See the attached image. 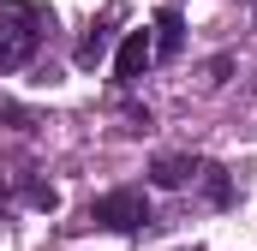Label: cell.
I'll list each match as a JSON object with an SVG mask.
<instances>
[{
	"label": "cell",
	"instance_id": "cell-8",
	"mask_svg": "<svg viewBox=\"0 0 257 251\" xmlns=\"http://www.w3.org/2000/svg\"><path fill=\"white\" fill-rule=\"evenodd\" d=\"M203 174H209V197H215V203H227V180H221V168H203Z\"/></svg>",
	"mask_w": 257,
	"mask_h": 251
},
{
	"label": "cell",
	"instance_id": "cell-6",
	"mask_svg": "<svg viewBox=\"0 0 257 251\" xmlns=\"http://www.w3.org/2000/svg\"><path fill=\"white\" fill-rule=\"evenodd\" d=\"M102 54H108V30H90V36L78 42V66H96Z\"/></svg>",
	"mask_w": 257,
	"mask_h": 251
},
{
	"label": "cell",
	"instance_id": "cell-10",
	"mask_svg": "<svg viewBox=\"0 0 257 251\" xmlns=\"http://www.w3.org/2000/svg\"><path fill=\"white\" fill-rule=\"evenodd\" d=\"M6 197H12V191H6V180H0V209H6Z\"/></svg>",
	"mask_w": 257,
	"mask_h": 251
},
{
	"label": "cell",
	"instance_id": "cell-1",
	"mask_svg": "<svg viewBox=\"0 0 257 251\" xmlns=\"http://www.w3.org/2000/svg\"><path fill=\"white\" fill-rule=\"evenodd\" d=\"M36 48H42V12L30 0H0V72L30 66Z\"/></svg>",
	"mask_w": 257,
	"mask_h": 251
},
{
	"label": "cell",
	"instance_id": "cell-9",
	"mask_svg": "<svg viewBox=\"0 0 257 251\" xmlns=\"http://www.w3.org/2000/svg\"><path fill=\"white\" fill-rule=\"evenodd\" d=\"M0 120H12V126H30V114H24V108H12V102H0Z\"/></svg>",
	"mask_w": 257,
	"mask_h": 251
},
{
	"label": "cell",
	"instance_id": "cell-7",
	"mask_svg": "<svg viewBox=\"0 0 257 251\" xmlns=\"http://www.w3.org/2000/svg\"><path fill=\"white\" fill-rule=\"evenodd\" d=\"M24 203H36V209H54V203H60V191H54V186H42V180H24Z\"/></svg>",
	"mask_w": 257,
	"mask_h": 251
},
{
	"label": "cell",
	"instance_id": "cell-4",
	"mask_svg": "<svg viewBox=\"0 0 257 251\" xmlns=\"http://www.w3.org/2000/svg\"><path fill=\"white\" fill-rule=\"evenodd\" d=\"M150 42H156V54H162V60H174V54L186 48V18H180L174 6H162V12H156V36H150Z\"/></svg>",
	"mask_w": 257,
	"mask_h": 251
},
{
	"label": "cell",
	"instance_id": "cell-3",
	"mask_svg": "<svg viewBox=\"0 0 257 251\" xmlns=\"http://www.w3.org/2000/svg\"><path fill=\"white\" fill-rule=\"evenodd\" d=\"M156 60V42H150V30H132L126 42H120V54H114V72L120 78H144V66Z\"/></svg>",
	"mask_w": 257,
	"mask_h": 251
},
{
	"label": "cell",
	"instance_id": "cell-2",
	"mask_svg": "<svg viewBox=\"0 0 257 251\" xmlns=\"http://www.w3.org/2000/svg\"><path fill=\"white\" fill-rule=\"evenodd\" d=\"M90 221L108 227V233H138L150 221V203H144V191H108V197L90 203Z\"/></svg>",
	"mask_w": 257,
	"mask_h": 251
},
{
	"label": "cell",
	"instance_id": "cell-5",
	"mask_svg": "<svg viewBox=\"0 0 257 251\" xmlns=\"http://www.w3.org/2000/svg\"><path fill=\"white\" fill-rule=\"evenodd\" d=\"M186 180H192V162H186V156H162V162H156V186H186Z\"/></svg>",
	"mask_w": 257,
	"mask_h": 251
}]
</instances>
